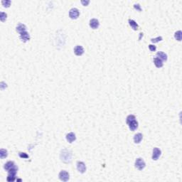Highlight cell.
I'll return each mask as SVG.
<instances>
[{
  "instance_id": "cell-1",
  "label": "cell",
  "mask_w": 182,
  "mask_h": 182,
  "mask_svg": "<svg viewBox=\"0 0 182 182\" xmlns=\"http://www.w3.org/2000/svg\"><path fill=\"white\" fill-rule=\"evenodd\" d=\"M71 159H72V153L71 152L64 149L61 151V161L64 162V163H70L71 161Z\"/></svg>"
},
{
  "instance_id": "cell-2",
  "label": "cell",
  "mask_w": 182,
  "mask_h": 182,
  "mask_svg": "<svg viewBox=\"0 0 182 182\" xmlns=\"http://www.w3.org/2000/svg\"><path fill=\"white\" fill-rule=\"evenodd\" d=\"M18 171V167H16L14 168L11 169L8 171V176H7V180L8 182H14L16 179V175Z\"/></svg>"
},
{
  "instance_id": "cell-3",
  "label": "cell",
  "mask_w": 182,
  "mask_h": 182,
  "mask_svg": "<svg viewBox=\"0 0 182 182\" xmlns=\"http://www.w3.org/2000/svg\"><path fill=\"white\" fill-rule=\"evenodd\" d=\"M135 167H136V168H137L139 170L144 169V167H146L145 161H144V159L142 158H137L136 159V161H135Z\"/></svg>"
},
{
  "instance_id": "cell-4",
  "label": "cell",
  "mask_w": 182,
  "mask_h": 182,
  "mask_svg": "<svg viewBox=\"0 0 182 182\" xmlns=\"http://www.w3.org/2000/svg\"><path fill=\"white\" fill-rule=\"evenodd\" d=\"M80 15L79 10L76 8H72L69 11V16L72 19H76Z\"/></svg>"
},
{
  "instance_id": "cell-5",
  "label": "cell",
  "mask_w": 182,
  "mask_h": 182,
  "mask_svg": "<svg viewBox=\"0 0 182 182\" xmlns=\"http://www.w3.org/2000/svg\"><path fill=\"white\" fill-rule=\"evenodd\" d=\"M69 178H70V176L68 172H67L66 171H61L60 173H59V179L63 181V182H67L69 180Z\"/></svg>"
},
{
  "instance_id": "cell-6",
  "label": "cell",
  "mask_w": 182,
  "mask_h": 182,
  "mask_svg": "<svg viewBox=\"0 0 182 182\" xmlns=\"http://www.w3.org/2000/svg\"><path fill=\"white\" fill-rule=\"evenodd\" d=\"M161 150H160L159 148H157V147L154 148V149H153V153H152V159L154 160V161H156V160L159 158V156H161Z\"/></svg>"
},
{
  "instance_id": "cell-7",
  "label": "cell",
  "mask_w": 182,
  "mask_h": 182,
  "mask_svg": "<svg viewBox=\"0 0 182 182\" xmlns=\"http://www.w3.org/2000/svg\"><path fill=\"white\" fill-rule=\"evenodd\" d=\"M77 169L78 171L80 173L83 174L86 171V166L83 161H78L77 162Z\"/></svg>"
},
{
  "instance_id": "cell-8",
  "label": "cell",
  "mask_w": 182,
  "mask_h": 182,
  "mask_svg": "<svg viewBox=\"0 0 182 182\" xmlns=\"http://www.w3.org/2000/svg\"><path fill=\"white\" fill-rule=\"evenodd\" d=\"M74 53L76 55L80 56H82L83 53H84V49L83 46H76L75 48H74Z\"/></svg>"
},
{
  "instance_id": "cell-9",
  "label": "cell",
  "mask_w": 182,
  "mask_h": 182,
  "mask_svg": "<svg viewBox=\"0 0 182 182\" xmlns=\"http://www.w3.org/2000/svg\"><path fill=\"white\" fill-rule=\"evenodd\" d=\"M20 39L23 42H26L30 39V35L27 31H24L20 34Z\"/></svg>"
},
{
  "instance_id": "cell-10",
  "label": "cell",
  "mask_w": 182,
  "mask_h": 182,
  "mask_svg": "<svg viewBox=\"0 0 182 182\" xmlns=\"http://www.w3.org/2000/svg\"><path fill=\"white\" fill-rule=\"evenodd\" d=\"M99 25H100L99 21L96 19H92L90 21V26L93 29L98 28L99 27Z\"/></svg>"
},
{
  "instance_id": "cell-11",
  "label": "cell",
  "mask_w": 182,
  "mask_h": 182,
  "mask_svg": "<svg viewBox=\"0 0 182 182\" xmlns=\"http://www.w3.org/2000/svg\"><path fill=\"white\" fill-rule=\"evenodd\" d=\"M129 127L131 131H134L138 127V122L136 119H134L132 122H130L129 124Z\"/></svg>"
},
{
  "instance_id": "cell-12",
  "label": "cell",
  "mask_w": 182,
  "mask_h": 182,
  "mask_svg": "<svg viewBox=\"0 0 182 182\" xmlns=\"http://www.w3.org/2000/svg\"><path fill=\"white\" fill-rule=\"evenodd\" d=\"M66 140L69 142V143H72L75 140H76V134L73 132H70V133L66 134Z\"/></svg>"
},
{
  "instance_id": "cell-13",
  "label": "cell",
  "mask_w": 182,
  "mask_h": 182,
  "mask_svg": "<svg viewBox=\"0 0 182 182\" xmlns=\"http://www.w3.org/2000/svg\"><path fill=\"white\" fill-rule=\"evenodd\" d=\"M16 167V164H15V163H14V161H8V162H7V163L4 164V169H5L6 171H8L9 169L14 168V167Z\"/></svg>"
},
{
  "instance_id": "cell-14",
  "label": "cell",
  "mask_w": 182,
  "mask_h": 182,
  "mask_svg": "<svg viewBox=\"0 0 182 182\" xmlns=\"http://www.w3.org/2000/svg\"><path fill=\"white\" fill-rule=\"evenodd\" d=\"M16 31L19 34H21L22 32H24V31H26V26L23 24H19L16 26Z\"/></svg>"
},
{
  "instance_id": "cell-15",
  "label": "cell",
  "mask_w": 182,
  "mask_h": 182,
  "mask_svg": "<svg viewBox=\"0 0 182 182\" xmlns=\"http://www.w3.org/2000/svg\"><path fill=\"white\" fill-rule=\"evenodd\" d=\"M142 138H143L142 134L141 133L136 134L134 135V142H135L136 144H139V143L141 142V141L142 140Z\"/></svg>"
},
{
  "instance_id": "cell-16",
  "label": "cell",
  "mask_w": 182,
  "mask_h": 182,
  "mask_svg": "<svg viewBox=\"0 0 182 182\" xmlns=\"http://www.w3.org/2000/svg\"><path fill=\"white\" fill-rule=\"evenodd\" d=\"M156 57L159 58V59H161V61H167V55L165 53L161 52V51H159L156 53Z\"/></svg>"
},
{
  "instance_id": "cell-17",
  "label": "cell",
  "mask_w": 182,
  "mask_h": 182,
  "mask_svg": "<svg viewBox=\"0 0 182 182\" xmlns=\"http://www.w3.org/2000/svg\"><path fill=\"white\" fill-rule=\"evenodd\" d=\"M154 63L157 68H161L163 66V61L157 57H156L154 59Z\"/></svg>"
},
{
  "instance_id": "cell-18",
  "label": "cell",
  "mask_w": 182,
  "mask_h": 182,
  "mask_svg": "<svg viewBox=\"0 0 182 182\" xmlns=\"http://www.w3.org/2000/svg\"><path fill=\"white\" fill-rule=\"evenodd\" d=\"M129 24L130 25V26L132 27V28H133L134 30H137L138 29V24H137V22L136 21H134L132 19H129Z\"/></svg>"
},
{
  "instance_id": "cell-19",
  "label": "cell",
  "mask_w": 182,
  "mask_h": 182,
  "mask_svg": "<svg viewBox=\"0 0 182 182\" xmlns=\"http://www.w3.org/2000/svg\"><path fill=\"white\" fill-rule=\"evenodd\" d=\"M8 155V152L6 149H1V151H0V158L1 159H4L6 158Z\"/></svg>"
},
{
  "instance_id": "cell-20",
  "label": "cell",
  "mask_w": 182,
  "mask_h": 182,
  "mask_svg": "<svg viewBox=\"0 0 182 182\" xmlns=\"http://www.w3.org/2000/svg\"><path fill=\"white\" fill-rule=\"evenodd\" d=\"M182 33L181 31H178L174 34V37H175V39L177 41H180L182 40Z\"/></svg>"
},
{
  "instance_id": "cell-21",
  "label": "cell",
  "mask_w": 182,
  "mask_h": 182,
  "mask_svg": "<svg viewBox=\"0 0 182 182\" xmlns=\"http://www.w3.org/2000/svg\"><path fill=\"white\" fill-rule=\"evenodd\" d=\"M134 119H136V118H135V116L133 115H130L127 116V117L126 119L127 124H129L130 122H132V121L134 120Z\"/></svg>"
},
{
  "instance_id": "cell-22",
  "label": "cell",
  "mask_w": 182,
  "mask_h": 182,
  "mask_svg": "<svg viewBox=\"0 0 182 182\" xmlns=\"http://www.w3.org/2000/svg\"><path fill=\"white\" fill-rule=\"evenodd\" d=\"M1 3H2L3 6L4 7H9L10 6L11 1H9V0H3V1H1Z\"/></svg>"
},
{
  "instance_id": "cell-23",
  "label": "cell",
  "mask_w": 182,
  "mask_h": 182,
  "mask_svg": "<svg viewBox=\"0 0 182 182\" xmlns=\"http://www.w3.org/2000/svg\"><path fill=\"white\" fill-rule=\"evenodd\" d=\"M7 15L6 13L4 12H1V16H0V19L1 21H4L7 19Z\"/></svg>"
},
{
  "instance_id": "cell-24",
  "label": "cell",
  "mask_w": 182,
  "mask_h": 182,
  "mask_svg": "<svg viewBox=\"0 0 182 182\" xmlns=\"http://www.w3.org/2000/svg\"><path fill=\"white\" fill-rule=\"evenodd\" d=\"M162 41V37L161 36H159L157 38H155V39H151V41L152 43H157L159 41Z\"/></svg>"
},
{
  "instance_id": "cell-25",
  "label": "cell",
  "mask_w": 182,
  "mask_h": 182,
  "mask_svg": "<svg viewBox=\"0 0 182 182\" xmlns=\"http://www.w3.org/2000/svg\"><path fill=\"white\" fill-rule=\"evenodd\" d=\"M149 50H150L151 51H155L156 49V47L154 45L150 44V45H149Z\"/></svg>"
},
{
  "instance_id": "cell-26",
  "label": "cell",
  "mask_w": 182,
  "mask_h": 182,
  "mask_svg": "<svg viewBox=\"0 0 182 182\" xmlns=\"http://www.w3.org/2000/svg\"><path fill=\"white\" fill-rule=\"evenodd\" d=\"M19 156L21 158H28V156L26 153H22V152H19Z\"/></svg>"
},
{
  "instance_id": "cell-27",
  "label": "cell",
  "mask_w": 182,
  "mask_h": 182,
  "mask_svg": "<svg viewBox=\"0 0 182 182\" xmlns=\"http://www.w3.org/2000/svg\"><path fill=\"white\" fill-rule=\"evenodd\" d=\"M134 7L135 9H137V10H138V11H142L141 6H140L139 4H135L134 5Z\"/></svg>"
},
{
  "instance_id": "cell-28",
  "label": "cell",
  "mask_w": 182,
  "mask_h": 182,
  "mask_svg": "<svg viewBox=\"0 0 182 182\" xmlns=\"http://www.w3.org/2000/svg\"><path fill=\"white\" fill-rule=\"evenodd\" d=\"M89 2H90V1L89 0H87V1H84V0H82L81 1V3L84 5V6H87L88 4H89Z\"/></svg>"
}]
</instances>
